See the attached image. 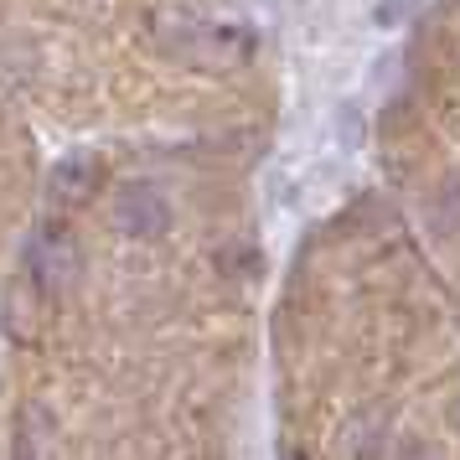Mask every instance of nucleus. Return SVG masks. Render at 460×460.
Instances as JSON below:
<instances>
[{"label":"nucleus","mask_w":460,"mask_h":460,"mask_svg":"<svg viewBox=\"0 0 460 460\" xmlns=\"http://www.w3.org/2000/svg\"><path fill=\"white\" fill-rule=\"evenodd\" d=\"M31 274H37V285H42L47 295L73 285V279H78V243H73V233L67 228L37 233V243H31Z\"/></svg>","instance_id":"nucleus-1"},{"label":"nucleus","mask_w":460,"mask_h":460,"mask_svg":"<svg viewBox=\"0 0 460 460\" xmlns=\"http://www.w3.org/2000/svg\"><path fill=\"white\" fill-rule=\"evenodd\" d=\"M114 223H119V233H129V238H155V233H166L171 208L155 187H125L119 202H114Z\"/></svg>","instance_id":"nucleus-2"},{"label":"nucleus","mask_w":460,"mask_h":460,"mask_svg":"<svg viewBox=\"0 0 460 460\" xmlns=\"http://www.w3.org/2000/svg\"><path fill=\"white\" fill-rule=\"evenodd\" d=\"M99 181H104V166L88 161V155H73V161H63V166L52 171V202L78 208V202H88L99 191Z\"/></svg>","instance_id":"nucleus-3"},{"label":"nucleus","mask_w":460,"mask_h":460,"mask_svg":"<svg viewBox=\"0 0 460 460\" xmlns=\"http://www.w3.org/2000/svg\"><path fill=\"white\" fill-rule=\"evenodd\" d=\"M42 435H52V429L42 424V414H26V419H22V460H37V456H42V450H37V445H42Z\"/></svg>","instance_id":"nucleus-4"}]
</instances>
